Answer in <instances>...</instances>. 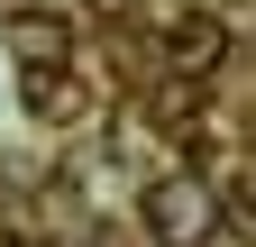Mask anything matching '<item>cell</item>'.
<instances>
[{
  "mask_svg": "<svg viewBox=\"0 0 256 247\" xmlns=\"http://www.w3.org/2000/svg\"><path fill=\"white\" fill-rule=\"evenodd\" d=\"M238 202H247V229H256V183H247V192H238Z\"/></svg>",
  "mask_w": 256,
  "mask_h": 247,
  "instance_id": "obj_5",
  "label": "cell"
},
{
  "mask_svg": "<svg viewBox=\"0 0 256 247\" xmlns=\"http://www.w3.org/2000/svg\"><path fill=\"white\" fill-rule=\"evenodd\" d=\"M64 55H74L64 10H10V64H64Z\"/></svg>",
  "mask_w": 256,
  "mask_h": 247,
  "instance_id": "obj_4",
  "label": "cell"
},
{
  "mask_svg": "<svg viewBox=\"0 0 256 247\" xmlns=\"http://www.w3.org/2000/svg\"><path fill=\"white\" fill-rule=\"evenodd\" d=\"M138 220H146L156 247H202V238L220 229V192H210L192 165H183V174H156L146 192H138Z\"/></svg>",
  "mask_w": 256,
  "mask_h": 247,
  "instance_id": "obj_1",
  "label": "cell"
},
{
  "mask_svg": "<svg viewBox=\"0 0 256 247\" xmlns=\"http://www.w3.org/2000/svg\"><path fill=\"white\" fill-rule=\"evenodd\" d=\"M18 101H28V119H46V128H74L92 110V82L74 74V55H64V64H18Z\"/></svg>",
  "mask_w": 256,
  "mask_h": 247,
  "instance_id": "obj_2",
  "label": "cell"
},
{
  "mask_svg": "<svg viewBox=\"0 0 256 247\" xmlns=\"http://www.w3.org/2000/svg\"><path fill=\"white\" fill-rule=\"evenodd\" d=\"M220 64H229V18H210V10H183V18L165 28V74L210 82Z\"/></svg>",
  "mask_w": 256,
  "mask_h": 247,
  "instance_id": "obj_3",
  "label": "cell"
}]
</instances>
